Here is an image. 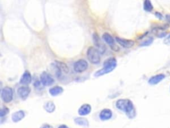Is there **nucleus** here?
Masks as SVG:
<instances>
[{
	"mask_svg": "<svg viewBox=\"0 0 170 128\" xmlns=\"http://www.w3.org/2000/svg\"><path fill=\"white\" fill-rule=\"evenodd\" d=\"M116 107L119 110L124 111L129 119H134L136 115L134 104L129 99H120L117 100Z\"/></svg>",
	"mask_w": 170,
	"mask_h": 128,
	"instance_id": "f257e3e1",
	"label": "nucleus"
},
{
	"mask_svg": "<svg viewBox=\"0 0 170 128\" xmlns=\"http://www.w3.org/2000/svg\"><path fill=\"white\" fill-rule=\"evenodd\" d=\"M117 66V61L115 57H109L103 64V67L94 73L95 77H100L112 72Z\"/></svg>",
	"mask_w": 170,
	"mask_h": 128,
	"instance_id": "f03ea898",
	"label": "nucleus"
},
{
	"mask_svg": "<svg viewBox=\"0 0 170 128\" xmlns=\"http://www.w3.org/2000/svg\"><path fill=\"white\" fill-rule=\"evenodd\" d=\"M87 56L88 61L92 64H98L100 61V53L96 47H89Z\"/></svg>",
	"mask_w": 170,
	"mask_h": 128,
	"instance_id": "7ed1b4c3",
	"label": "nucleus"
},
{
	"mask_svg": "<svg viewBox=\"0 0 170 128\" xmlns=\"http://www.w3.org/2000/svg\"><path fill=\"white\" fill-rule=\"evenodd\" d=\"M53 67L55 69L56 76L58 78H61L62 76V73H68L69 69L65 63L56 61L52 64Z\"/></svg>",
	"mask_w": 170,
	"mask_h": 128,
	"instance_id": "20e7f679",
	"label": "nucleus"
},
{
	"mask_svg": "<svg viewBox=\"0 0 170 128\" xmlns=\"http://www.w3.org/2000/svg\"><path fill=\"white\" fill-rule=\"evenodd\" d=\"M1 98L4 103H10L12 101L13 98V89L10 87H5L1 92Z\"/></svg>",
	"mask_w": 170,
	"mask_h": 128,
	"instance_id": "39448f33",
	"label": "nucleus"
},
{
	"mask_svg": "<svg viewBox=\"0 0 170 128\" xmlns=\"http://www.w3.org/2000/svg\"><path fill=\"white\" fill-rule=\"evenodd\" d=\"M92 40L95 47L99 51L100 54H103L106 51V46L103 41L101 40L98 34L97 33H94L92 35Z\"/></svg>",
	"mask_w": 170,
	"mask_h": 128,
	"instance_id": "423d86ee",
	"label": "nucleus"
},
{
	"mask_svg": "<svg viewBox=\"0 0 170 128\" xmlns=\"http://www.w3.org/2000/svg\"><path fill=\"white\" fill-rule=\"evenodd\" d=\"M88 67V64L87 61L85 60H83V59H81V60H78L74 63L73 69L74 72H76L77 73H82L86 71Z\"/></svg>",
	"mask_w": 170,
	"mask_h": 128,
	"instance_id": "0eeeda50",
	"label": "nucleus"
},
{
	"mask_svg": "<svg viewBox=\"0 0 170 128\" xmlns=\"http://www.w3.org/2000/svg\"><path fill=\"white\" fill-rule=\"evenodd\" d=\"M40 81L44 86H51L55 83V80L49 73L46 72H43L40 76Z\"/></svg>",
	"mask_w": 170,
	"mask_h": 128,
	"instance_id": "6e6552de",
	"label": "nucleus"
},
{
	"mask_svg": "<svg viewBox=\"0 0 170 128\" xmlns=\"http://www.w3.org/2000/svg\"><path fill=\"white\" fill-rule=\"evenodd\" d=\"M102 39L106 43V44H107L110 47L111 50H112L114 51H119V47L116 45L114 39L110 34L106 33H106H104L102 35Z\"/></svg>",
	"mask_w": 170,
	"mask_h": 128,
	"instance_id": "1a4fd4ad",
	"label": "nucleus"
},
{
	"mask_svg": "<svg viewBox=\"0 0 170 128\" xmlns=\"http://www.w3.org/2000/svg\"><path fill=\"white\" fill-rule=\"evenodd\" d=\"M116 41L120 45L124 48H130L134 45V41L133 40L121 38V37H116Z\"/></svg>",
	"mask_w": 170,
	"mask_h": 128,
	"instance_id": "9d476101",
	"label": "nucleus"
},
{
	"mask_svg": "<svg viewBox=\"0 0 170 128\" xmlns=\"http://www.w3.org/2000/svg\"><path fill=\"white\" fill-rule=\"evenodd\" d=\"M31 89L29 87L27 86V85H25V86H21L18 89V94L19 96V98L23 100H25L28 98Z\"/></svg>",
	"mask_w": 170,
	"mask_h": 128,
	"instance_id": "9b49d317",
	"label": "nucleus"
},
{
	"mask_svg": "<svg viewBox=\"0 0 170 128\" xmlns=\"http://www.w3.org/2000/svg\"><path fill=\"white\" fill-rule=\"evenodd\" d=\"M112 111L110 109H103L100 112L99 118L102 121H107L112 117Z\"/></svg>",
	"mask_w": 170,
	"mask_h": 128,
	"instance_id": "f8f14e48",
	"label": "nucleus"
},
{
	"mask_svg": "<svg viewBox=\"0 0 170 128\" xmlns=\"http://www.w3.org/2000/svg\"><path fill=\"white\" fill-rule=\"evenodd\" d=\"M92 111V107L88 104H84L80 107L78 110V114L81 116H86L90 114Z\"/></svg>",
	"mask_w": 170,
	"mask_h": 128,
	"instance_id": "ddd939ff",
	"label": "nucleus"
},
{
	"mask_svg": "<svg viewBox=\"0 0 170 128\" xmlns=\"http://www.w3.org/2000/svg\"><path fill=\"white\" fill-rule=\"evenodd\" d=\"M166 77V76L164 74H158L156 75V76H153L151 77L148 80V83L149 84H150L152 85H155L158 84L159 82H161L162 80H163Z\"/></svg>",
	"mask_w": 170,
	"mask_h": 128,
	"instance_id": "4468645a",
	"label": "nucleus"
},
{
	"mask_svg": "<svg viewBox=\"0 0 170 128\" xmlns=\"http://www.w3.org/2000/svg\"><path fill=\"white\" fill-rule=\"evenodd\" d=\"M25 117V113L23 110H19L15 111L12 115V120L14 123H18Z\"/></svg>",
	"mask_w": 170,
	"mask_h": 128,
	"instance_id": "2eb2a0df",
	"label": "nucleus"
},
{
	"mask_svg": "<svg viewBox=\"0 0 170 128\" xmlns=\"http://www.w3.org/2000/svg\"><path fill=\"white\" fill-rule=\"evenodd\" d=\"M31 81L32 77L31 73L28 71H26L23 73L20 79V83L24 85H28L31 82Z\"/></svg>",
	"mask_w": 170,
	"mask_h": 128,
	"instance_id": "dca6fc26",
	"label": "nucleus"
},
{
	"mask_svg": "<svg viewBox=\"0 0 170 128\" xmlns=\"http://www.w3.org/2000/svg\"><path fill=\"white\" fill-rule=\"evenodd\" d=\"M74 122L78 125L82 126L85 127H88L89 126V121L88 120L83 117H77L74 118Z\"/></svg>",
	"mask_w": 170,
	"mask_h": 128,
	"instance_id": "f3484780",
	"label": "nucleus"
},
{
	"mask_svg": "<svg viewBox=\"0 0 170 128\" xmlns=\"http://www.w3.org/2000/svg\"><path fill=\"white\" fill-rule=\"evenodd\" d=\"M44 109L49 114H52L55 111L56 106L54 102H52L51 101H48L45 103L43 105Z\"/></svg>",
	"mask_w": 170,
	"mask_h": 128,
	"instance_id": "a211bd4d",
	"label": "nucleus"
},
{
	"mask_svg": "<svg viewBox=\"0 0 170 128\" xmlns=\"http://www.w3.org/2000/svg\"><path fill=\"white\" fill-rule=\"evenodd\" d=\"M63 88L61 86H54L49 89V93L52 96L55 97V96L61 94L63 92Z\"/></svg>",
	"mask_w": 170,
	"mask_h": 128,
	"instance_id": "6ab92c4d",
	"label": "nucleus"
},
{
	"mask_svg": "<svg viewBox=\"0 0 170 128\" xmlns=\"http://www.w3.org/2000/svg\"><path fill=\"white\" fill-rule=\"evenodd\" d=\"M143 9L148 12H150L153 10V7L150 0H144L143 2Z\"/></svg>",
	"mask_w": 170,
	"mask_h": 128,
	"instance_id": "aec40b11",
	"label": "nucleus"
},
{
	"mask_svg": "<svg viewBox=\"0 0 170 128\" xmlns=\"http://www.w3.org/2000/svg\"><path fill=\"white\" fill-rule=\"evenodd\" d=\"M9 113V109L7 107L3 106L2 108L0 109V117L3 118V117L6 116Z\"/></svg>",
	"mask_w": 170,
	"mask_h": 128,
	"instance_id": "412c9836",
	"label": "nucleus"
},
{
	"mask_svg": "<svg viewBox=\"0 0 170 128\" xmlns=\"http://www.w3.org/2000/svg\"><path fill=\"white\" fill-rule=\"evenodd\" d=\"M153 37H148V39H146V40H144L143 42H142V44H140V46L143 47V46L150 45L152 44V43H153Z\"/></svg>",
	"mask_w": 170,
	"mask_h": 128,
	"instance_id": "4be33fe9",
	"label": "nucleus"
},
{
	"mask_svg": "<svg viewBox=\"0 0 170 128\" xmlns=\"http://www.w3.org/2000/svg\"><path fill=\"white\" fill-rule=\"evenodd\" d=\"M163 43H164V44L170 45V34L169 35H168L166 38H165V40H163Z\"/></svg>",
	"mask_w": 170,
	"mask_h": 128,
	"instance_id": "5701e85b",
	"label": "nucleus"
},
{
	"mask_svg": "<svg viewBox=\"0 0 170 128\" xmlns=\"http://www.w3.org/2000/svg\"><path fill=\"white\" fill-rule=\"evenodd\" d=\"M155 15H156V17L158 18L159 19H163V15H162V14L161 13L156 12Z\"/></svg>",
	"mask_w": 170,
	"mask_h": 128,
	"instance_id": "b1692460",
	"label": "nucleus"
},
{
	"mask_svg": "<svg viewBox=\"0 0 170 128\" xmlns=\"http://www.w3.org/2000/svg\"><path fill=\"white\" fill-rule=\"evenodd\" d=\"M40 128H53V127L52 125H51L50 124H44L40 127Z\"/></svg>",
	"mask_w": 170,
	"mask_h": 128,
	"instance_id": "393cba45",
	"label": "nucleus"
},
{
	"mask_svg": "<svg viewBox=\"0 0 170 128\" xmlns=\"http://www.w3.org/2000/svg\"><path fill=\"white\" fill-rule=\"evenodd\" d=\"M58 128H68V127L67 125L62 124V125H61L58 126Z\"/></svg>",
	"mask_w": 170,
	"mask_h": 128,
	"instance_id": "a878e982",
	"label": "nucleus"
},
{
	"mask_svg": "<svg viewBox=\"0 0 170 128\" xmlns=\"http://www.w3.org/2000/svg\"><path fill=\"white\" fill-rule=\"evenodd\" d=\"M166 19H167V21H168V22L170 24V14L166 15Z\"/></svg>",
	"mask_w": 170,
	"mask_h": 128,
	"instance_id": "bb28decb",
	"label": "nucleus"
},
{
	"mask_svg": "<svg viewBox=\"0 0 170 128\" xmlns=\"http://www.w3.org/2000/svg\"></svg>",
	"mask_w": 170,
	"mask_h": 128,
	"instance_id": "cd10ccee",
	"label": "nucleus"
}]
</instances>
